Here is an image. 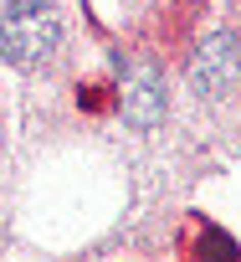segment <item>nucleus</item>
<instances>
[{
	"mask_svg": "<svg viewBox=\"0 0 241 262\" xmlns=\"http://www.w3.org/2000/svg\"><path fill=\"white\" fill-rule=\"evenodd\" d=\"M231 72H236V36L221 31V36H210L200 47V57L190 67V82H195V93H221L231 82Z\"/></svg>",
	"mask_w": 241,
	"mask_h": 262,
	"instance_id": "7ed1b4c3",
	"label": "nucleus"
},
{
	"mask_svg": "<svg viewBox=\"0 0 241 262\" xmlns=\"http://www.w3.org/2000/svg\"><path fill=\"white\" fill-rule=\"evenodd\" d=\"M62 47V16L46 0H6L0 6V57L11 67H41Z\"/></svg>",
	"mask_w": 241,
	"mask_h": 262,
	"instance_id": "f257e3e1",
	"label": "nucleus"
},
{
	"mask_svg": "<svg viewBox=\"0 0 241 262\" xmlns=\"http://www.w3.org/2000/svg\"><path fill=\"white\" fill-rule=\"evenodd\" d=\"M118 108H124V118H129L134 128H154V123L164 118V82H159V72H154L149 62L129 67V77H124V98H118Z\"/></svg>",
	"mask_w": 241,
	"mask_h": 262,
	"instance_id": "f03ea898",
	"label": "nucleus"
}]
</instances>
